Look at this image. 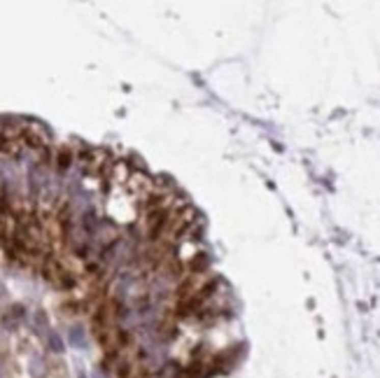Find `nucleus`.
Instances as JSON below:
<instances>
[{"label":"nucleus","mask_w":380,"mask_h":378,"mask_svg":"<svg viewBox=\"0 0 380 378\" xmlns=\"http://www.w3.org/2000/svg\"><path fill=\"white\" fill-rule=\"evenodd\" d=\"M70 164H72V149L61 147L59 154H56V168H59V173H66L70 168Z\"/></svg>","instance_id":"nucleus-1"},{"label":"nucleus","mask_w":380,"mask_h":378,"mask_svg":"<svg viewBox=\"0 0 380 378\" xmlns=\"http://www.w3.org/2000/svg\"><path fill=\"white\" fill-rule=\"evenodd\" d=\"M94 378H103V376H100V373H94Z\"/></svg>","instance_id":"nucleus-4"},{"label":"nucleus","mask_w":380,"mask_h":378,"mask_svg":"<svg viewBox=\"0 0 380 378\" xmlns=\"http://www.w3.org/2000/svg\"><path fill=\"white\" fill-rule=\"evenodd\" d=\"M70 343L75 345V348H84V345H87V339H84L82 327H72L70 329Z\"/></svg>","instance_id":"nucleus-2"},{"label":"nucleus","mask_w":380,"mask_h":378,"mask_svg":"<svg viewBox=\"0 0 380 378\" xmlns=\"http://www.w3.org/2000/svg\"><path fill=\"white\" fill-rule=\"evenodd\" d=\"M49 348L54 352H63V341H61V336L56 334V332H51V334H49Z\"/></svg>","instance_id":"nucleus-3"}]
</instances>
